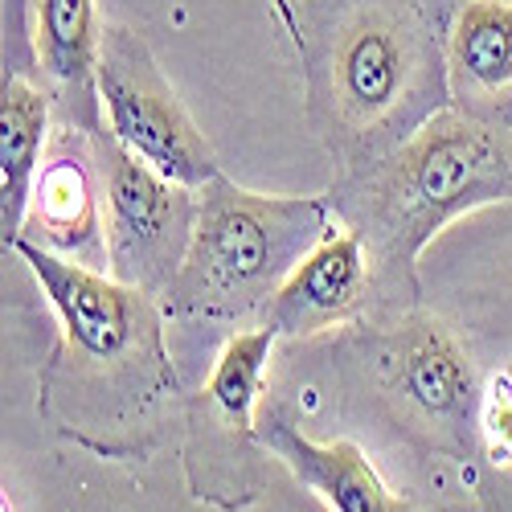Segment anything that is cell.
I'll return each instance as SVG.
<instances>
[{
	"instance_id": "cell-1",
	"label": "cell",
	"mask_w": 512,
	"mask_h": 512,
	"mask_svg": "<svg viewBox=\"0 0 512 512\" xmlns=\"http://www.w3.org/2000/svg\"><path fill=\"white\" fill-rule=\"evenodd\" d=\"M5 250L58 316V340L37 373L41 418L99 459H148L189 398L160 300L29 238Z\"/></svg>"
},
{
	"instance_id": "cell-2",
	"label": "cell",
	"mask_w": 512,
	"mask_h": 512,
	"mask_svg": "<svg viewBox=\"0 0 512 512\" xmlns=\"http://www.w3.org/2000/svg\"><path fill=\"white\" fill-rule=\"evenodd\" d=\"M439 0H308L300 13L308 123L340 177L377 164L451 107Z\"/></svg>"
},
{
	"instance_id": "cell-3",
	"label": "cell",
	"mask_w": 512,
	"mask_h": 512,
	"mask_svg": "<svg viewBox=\"0 0 512 512\" xmlns=\"http://www.w3.org/2000/svg\"><path fill=\"white\" fill-rule=\"evenodd\" d=\"M336 222L373 263L377 316L418 308V259L463 213L512 201V132L463 107H443L369 168L328 189Z\"/></svg>"
},
{
	"instance_id": "cell-4",
	"label": "cell",
	"mask_w": 512,
	"mask_h": 512,
	"mask_svg": "<svg viewBox=\"0 0 512 512\" xmlns=\"http://www.w3.org/2000/svg\"><path fill=\"white\" fill-rule=\"evenodd\" d=\"M197 197L193 242L160 308L168 324L234 336L259 324L279 283L336 226V209L328 193H254L226 173L197 189Z\"/></svg>"
},
{
	"instance_id": "cell-5",
	"label": "cell",
	"mask_w": 512,
	"mask_h": 512,
	"mask_svg": "<svg viewBox=\"0 0 512 512\" xmlns=\"http://www.w3.org/2000/svg\"><path fill=\"white\" fill-rule=\"evenodd\" d=\"M345 381L414 451L476 467L484 377L435 312L410 308L353 324L345 336Z\"/></svg>"
},
{
	"instance_id": "cell-6",
	"label": "cell",
	"mask_w": 512,
	"mask_h": 512,
	"mask_svg": "<svg viewBox=\"0 0 512 512\" xmlns=\"http://www.w3.org/2000/svg\"><path fill=\"white\" fill-rule=\"evenodd\" d=\"M275 349L279 332L267 324L226 336L209 377L185 398L181 463L197 504L242 512L263 500L275 459L259 435V402Z\"/></svg>"
},
{
	"instance_id": "cell-7",
	"label": "cell",
	"mask_w": 512,
	"mask_h": 512,
	"mask_svg": "<svg viewBox=\"0 0 512 512\" xmlns=\"http://www.w3.org/2000/svg\"><path fill=\"white\" fill-rule=\"evenodd\" d=\"M95 87H99L103 127L136 160L156 168L160 177L185 189H205L222 173L205 132L177 99L173 82L160 74L140 33L103 21Z\"/></svg>"
},
{
	"instance_id": "cell-8",
	"label": "cell",
	"mask_w": 512,
	"mask_h": 512,
	"mask_svg": "<svg viewBox=\"0 0 512 512\" xmlns=\"http://www.w3.org/2000/svg\"><path fill=\"white\" fill-rule=\"evenodd\" d=\"M95 156L107 197V275L160 300L189 254L201 197L136 160L107 127H95Z\"/></svg>"
},
{
	"instance_id": "cell-9",
	"label": "cell",
	"mask_w": 512,
	"mask_h": 512,
	"mask_svg": "<svg viewBox=\"0 0 512 512\" xmlns=\"http://www.w3.org/2000/svg\"><path fill=\"white\" fill-rule=\"evenodd\" d=\"M21 238L70 263L107 271V197L95 156V127L58 119L29 193Z\"/></svg>"
},
{
	"instance_id": "cell-10",
	"label": "cell",
	"mask_w": 512,
	"mask_h": 512,
	"mask_svg": "<svg viewBox=\"0 0 512 512\" xmlns=\"http://www.w3.org/2000/svg\"><path fill=\"white\" fill-rule=\"evenodd\" d=\"M377 316V279L365 242L349 226H332L267 300L259 324L279 340H308Z\"/></svg>"
},
{
	"instance_id": "cell-11",
	"label": "cell",
	"mask_w": 512,
	"mask_h": 512,
	"mask_svg": "<svg viewBox=\"0 0 512 512\" xmlns=\"http://www.w3.org/2000/svg\"><path fill=\"white\" fill-rule=\"evenodd\" d=\"M263 447L328 512H414V504L381 480L377 463L353 439H312L287 410L259 414Z\"/></svg>"
},
{
	"instance_id": "cell-12",
	"label": "cell",
	"mask_w": 512,
	"mask_h": 512,
	"mask_svg": "<svg viewBox=\"0 0 512 512\" xmlns=\"http://www.w3.org/2000/svg\"><path fill=\"white\" fill-rule=\"evenodd\" d=\"M451 107L512 132V0H455L447 21Z\"/></svg>"
},
{
	"instance_id": "cell-13",
	"label": "cell",
	"mask_w": 512,
	"mask_h": 512,
	"mask_svg": "<svg viewBox=\"0 0 512 512\" xmlns=\"http://www.w3.org/2000/svg\"><path fill=\"white\" fill-rule=\"evenodd\" d=\"M103 21L95 0H33V62L58 103V119L103 127L95 66Z\"/></svg>"
},
{
	"instance_id": "cell-14",
	"label": "cell",
	"mask_w": 512,
	"mask_h": 512,
	"mask_svg": "<svg viewBox=\"0 0 512 512\" xmlns=\"http://www.w3.org/2000/svg\"><path fill=\"white\" fill-rule=\"evenodd\" d=\"M54 127L58 103L46 82H33L21 66H5V82H0V230H5V246L25 230L29 193L54 140Z\"/></svg>"
},
{
	"instance_id": "cell-15",
	"label": "cell",
	"mask_w": 512,
	"mask_h": 512,
	"mask_svg": "<svg viewBox=\"0 0 512 512\" xmlns=\"http://www.w3.org/2000/svg\"><path fill=\"white\" fill-rule=\"evenodd\" d=\"M33 5L29 0H5V66L29 70L33 58Z\"/></svg>"
},
{
	"instance_id": "cell-16",
	"label": "cell",
	"mask_w": 512,
	"mask_h": 512,
	"mask_svg": "<svg viewBox=\"0 0 512 512\" xmlns=\"http://www.w3.org/2000/svg\"><path fill=\"white\" fill-rule=\"evenodd\" d=\"M271 9L283 25V33L291 37V46L300 50V41H304V25H300V9H295V0H271Z\"/></svg>"
}]
</instances>
